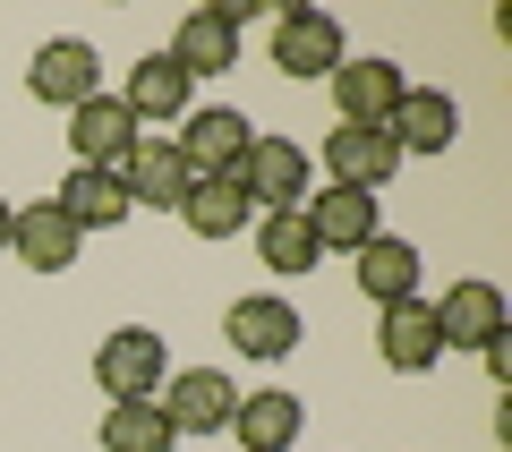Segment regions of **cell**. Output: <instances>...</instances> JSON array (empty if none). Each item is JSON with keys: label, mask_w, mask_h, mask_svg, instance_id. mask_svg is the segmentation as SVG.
<instances>
[{"label": "cell", "mask_w": 512, "mask_h": 452, "mask_svg": "<svg viewBox=\"0 0 512 452\" xmlns=\"http://www.w3.org/2000/svg\"><path fill=\"white\" fill-rule=\"evenodd\" d=\"M94 384H103L111 401H154L171 384V342L154 325H120L103 333V350H94Z\"/></svg>", "instance_id": "1"}, {"label": "cell", "mask_w": 512, "mask_h": 452, "mask_svg": "<svg viewBox=\"0 0 512 452\" xmlns=\"http://www.w3.org/2000/svg\"><path fill=\"white\" fill-rule=\"evenodd\" d=\"M325 86H333V111H342V128H384V120H393V103L410 94V77H402V60L367 52V60H342Z\"/></svg>", "instance_id": "2"}, {"label": "cell", "mask_w": 512, "mask_h": 452, "mask_svg": "<svg viewBox=\"0 0 512 452\" xmlns=\"http://www.w3.org/2000/svg\"><path fill=\"white\" fill-rule=\"evenodd\" d=\"M180 163H188V180H231L239 163H248V145H256V128H248V111H188L180 120Z\"/></svg>", "instance_id": "3"}, {"label": "cell", "mask_w": 512, "mask_h": 452, "mask_svg": "<svg viewBox=\"0 0 512 452\" xmlns=\"http://www.w3.org/2000/svg\"><path fill=\"white\" fill-rule=\"evenodd\" d=\"M342 60H350V52H342V26H333L325 9L291 0V9L274 18V69H282V77H333Z\"/></svg>", "instance_id": "4"}, {"label": "cell", "mask_w": 512, "mask_h": 452, "mask_svg": "<svg viewBox=\"0 0 512 452\" xmlns=\"http://www.w3.org/2000/svg\"><path fill=\"white\" fill-rule=\"evenodd\" d=\"M393 171H402L393 128H333V137H325V188H359V197H376V188H393Z\"/></svg>", "instance_id": "5"}, {"label": "cell", "mask_w": 512, "mask_h": 452, "mask_svg": "<svg viewBox=\"0 0 512 452\" xmlns=\"http://www.w3.org/2000/svg\"><path fill=\"white\" fill-rule=\"evenodd\" d=\"M427 316H436V342H444V350H487L495 333L512 325L504 290H495V282H478V273H470V282H453V290H444V299H436Z\"/></svg>", "instance_id": "6"}, {"label": "cell", "mask_w": 512, "mask_h": 452, "mask_svg": "<svg viewBox=\"0 0 512 452\" xmlns=\"http://www.w3.org/2000/svg\"><path fill=\"white\" fill-rule=\"evenodd\" d=\"M239 188H248L256 214H291V205H308V154L291 137H256L248 163H239Z\"/></svg>", "instance_id": "7"}, {"label": "cell", "mask_w": 512, "mask_h": 452, "mask_svg": "<svg viewBox=\"0 0 512 452\" xmlns=\"http://www.w3.org/2000/svg\"><path fill=\"white\" fill-rule=\"evenodd\" d=\"M77 248H86V231H77V222L60 214L52 197L9 214V256H18L26 273H69V265H77Z\"/></svg>", "instance_id": "8"}, {"label": "cell", "mask_w": 512, "mask_h": 452, "mask_svg": "<svg viewBox=\"0 0 512 452\" xmlns=\"http://www.w3.org/2000/svg\"><path fill=\"white\" fill-rule=\"evenodd\" d=\"M299 308L291 299H274V290H256V299H231V316H222V342H239V359H291L299 350Z\"/></svg>", "instance_id": "9"}, {"label": "cell", "mask_w": 512, "mask_h": 452, "mask_svg": "<svg viewBox=\"0 0 512 452\" xmlns=\"http://www.w3.org/2000/svg\"><path fill=\"white\" fill-rule=\"evenodd\" d=\"M26 94H35V103H60V111H77L86 94H103V60H94V43L52 35L35 52V69H26Z\"/></svg>", "instance_id": "10"}, {"label": "cell", "mask_w": 512, "mask_h": 452, "mask_svg": "<svg viewBox=\"0 0 512 452\" xmlns=\"http://www.w3.org/2000/svg\"><path fill=\"white\" fill-rule=\"evenodd\" d=\"M154 401H163V418L180 435H222V427H231V410H239V384L222 376V367H180L171 393H154Z\"/></svg>", "instance_id": "11"}, {"label": "cell", "mask_w": 512, "mask_h": 452, "mask_svg": "<svg viewBox=\"0 0 512 452\" xmlns=\"http://www.w3.org/2000/svg\"><path fill=\"white\" fill-rule=\"evenodd\" d=\"M120 188H128V205L180 214L197 180H188V163H180V145H171V137H137V145H128V163H120Z\"/></svg>", "instance_id": "12"}, {"label": "cell", "mask_w": 512, "mask_h": 452, "mask_svg": "<svg viewBox=\"0 0 512 452\" xmlns=\"http://www.w3.org/2000/svg\"><path fill=\"white\" fill-rule=\"evenodd\" d=\"M69 145H77V163H86V171H120L128 145H137V120H128L120 94H86V103L69 111Z\"/></svg>", "instance_id": "13"}, {"label": "cell", "mask_w": 512, "mask_h": 452, "mask_svg": "<svg viewBox=\"0 0 512 452\" xmlns=\"http://www.w3.org/2000/svg\"><path fill=\"white\" fill-rule=\"evenodd\" d=\"M393 145H402V163L410 154H453V137H461V103L453 94H436V86H410L402 103H393Z\"/></svg>", "instance_id": "14"}, {"label": "cell", "mask_w": 512, "mask_h": 452, "mask_svg": "<svg viewBox=\"0 0 512 452\" xmlns=\"http://www.w3.org/2000/svg\"><path fill=\"white\" fill-rule=\"evenodd\" d=\"M308 231H316V248H342V256H359L367 239H376V197H359V188H308Z\"/></svg>", "instance_id": "15"}, {"label": "cell", "mask_w": 512, "mask_h": 452, "mask_svg": "<svg viewBox=\"0 0 512 452\" xmlns=\"http://www.w3.org/2000/svg\"><path fill=\"white\" fill-rule=\"evenodd\" d=\"M171 60H180V77L197 86V77H222L239 69V26L222 18V9H188L180 35H171Z\"/></svg>", "instance_id": "16"}, {"label": "cell", "mask_w": 512, "mask_h": 452, "mask_svg": "<svg viewBox=\"0 0 512 452\" xmlns=\"http://www.w3.org/2000/svg\"><path fill=\"white\" fill-rule=\"evenodd\" d=\"M120 103H128V120L146 128V120H188V77H180V60L171 52H146L137 69H128V86H120Z\"/></svg>", "instance_id": "17"}, {"label": "cell", "mask_w": 512, "mask_h": 452, "mask_svg": "<svg viewBox=\"0 0 512 452\" xmlns=\"http://www.w3.org/2000/svg\"><path fill=\"white\" fill-rule=\"evenodd\" d=\"M350 265H359V290L376 299V308H402V299H419V248H410V239L376 231L359 256H350Z\"/></svg>", "instance_id": "18"}, {"label": "cell", "mask_w": 512, "mask_h": 452, "mask_svg": "<svg viewBox=\"0 0 512 452\" xmlns=\"http://www.w3.org/2000/svg\"><path fill=\"white\" fill-rule=\"evenodd\" d=\"M376 350H384V367H393V376H427V367L444 359V342H436V316H427V299H402V308H384V333H376Z\"/></svg>", "instance_id": "19"}, {"label": "cell", "mask_w": 512, "mask_h": 452, "mask_svg": "<svg viewBox=\"0 0 512 452\" xmlns=\"http://www.w3.org/2000/svg\"><path fill=\"white\" fill-rule=\"evenodd\" d=\"M299 427H308V410H299L291 393H239V410H231L239 452H291Z\"/></svg>", "instance_id": "20"}, {"label": "cell", "mask_w": 512, "mask_h": 452, "mask_svg": "<svg viewBox=\"0 0 512 452\" xmlns=\"http://www.w3.org/2000/svg\"><path fill=\"white\" fill-rule=\"evenodd\" d=\"M52 205L77 222V231H111V222L137 214V205H128V188H120V171H86V163L60 180V197H52Z\"/></svg>", "instance_id": "21"}, {"label": "cell", "mask_w": 512, "mask_h": 452, "mask_svg": "<svg viewBox=\"0 0 512 452\" xmlns=\"http://www.w3.org/2000/svg\"><path fill=\"white\" fill-rule=\"evenodd\" d=\"M180 222H188L197 239H239V231L256 222V205H248V188H239V171H231V180H197V188H188V205H180Z\"/></svg>", "instance_id": "22"}, {"label": "cell", "mask_w": 512, "mask_h": 452, "mask_svg": "<svg viewBox=\"0 0 512 452\" xmlns=\"http://www.w3.org/2000/svg\"><path fill=\"white\" fill-rule=\"evenodd\" d=\"M256 256H265V273H316L325 265V248H316L308 214H256Z\"/></svg>", "instance_id": "23"}, {"label": "cell", "mask_w": 512, "mask_h": 452, "mask_svg": "<svg viewBox=\"0 0 512 452\" xmlns=\"http://www.w3.org/2000/svg\"><path fill=\"white\" fill-rule=\"evenodd\" d=\"M180 427L163 418V401H111L103 410V452H171Z\"/></svg>", "instance_id": "24"}, {"label": "cell", "mask_w": 512, "mask_h": 452, "mask_svg": "<svg viewBox=\"0 0 512 452\" xmlns=\"http://www.w3.org/2000/svg\"><path fill=\"white\" fill-rule=\"evenodd\" d=\"M478 359H487V376H495V384H512V325H504V333H495V342H487V350H478Z\"/></svg>", "instance_id": "25"}, {"label": "cell", "mask_w": 512, "mask_h": 452, "mask_svg": "<svg viewBox=\"0 0 512 452\" xmlns=\"http://www.w3.org/2000/svg\"><path fill=\"white\" fill-rule=\"evenodd\" d=\"M9 214H18V205H9V197H0V248H9Z\"/></svg>", "instance_id": "26"}]
</instances>
